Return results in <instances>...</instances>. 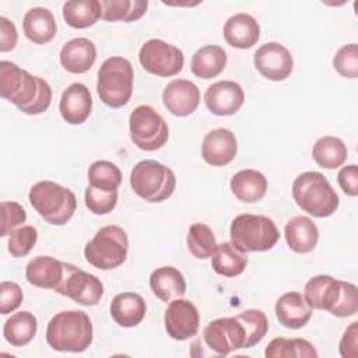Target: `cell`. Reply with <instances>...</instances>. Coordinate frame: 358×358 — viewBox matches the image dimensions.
<instances>
[{
	"mask_svg": "<svg viewBox=\"0 0 358 358\" xmlns=\"http://www.w3.org/2000/svg\"><path fill=\"white\" fill-rule=\"evenodd\" d=\"M138 60L145 71L159 77H172L182 71L185 56L179 48L162 39H150L141 46Z\"/></svg>",
	"mask_w": 358,
	"mask_h": 358,
	"instance_id": "cell-11",
	"label": "cell"
},
{
	"mask_svg": "<svg viewBox=\"0 0 358 358\" xmlns=\"http://www.w3.org/2000/svg\"><path fill=\"white\" fill-rule=\"evenodd\" d=\"M231 242L242 252H266L275 246L280 232L274 221L266 215L239 214L229 228Z\"/></svg>",
	"mask_w": 358,
	"mask_h": 358,
	"instance_id": "cell-6",
	"label": "cell"
},
{
	"mask_svg": "<svg viewBox=\"0 0 358 358\" xmlns=\"http://www.w3.org/2000/svg\"><path fill=\"white\" fill-rule=\"evenodd\" d=\"M229 186L238 200L256 203L262 200L267 192V179L256 169H242L232 176Z\"/></svg>",
	"mask_w": 358,
	"mask_h": 358,
	"instance_id": "cell-28",
	"label": "cell"
},
{
	"mask_svg": "<svg viewBox=\"0 0 358 358\" xmlns=\"http://www.w3.org/2000/svg\"><path fill=\"white\" fill-rule=\"evenodd\" d=\"M129 127L131 141L143 151L159 150L169 137L166 122L150 105H140L131 110Z\"/></svg>",
	"mask_w": 358,
	"mask_h": 358,
	"instance_id": "cell-10",
	"label": "cell"
},
{
	"mask_svg": "<svg viewBox=\"0 0 358 358\" xmlns=\"http://www.w3.org/2000/svg\"><path fill=\"white\" fill-rule=\"evenodd\" d=\"M150 288L158 299L168 303L186 294V280L178 268L162 266L151 273Z\"/></svg>",
	"mask_w": 358,
	"mask_h": 358,
	"instance_id": "cell-25",
	"label": "cell"
},
{
	"mask_svg": "<svg viewBox=\"0 0 358 358\" xmlns=\"http://www.w3.org/2000/svg\"><path fill=\"white\" fill-rule=\"evenodd\" d=\"M245 330V348H250L260 343L268 330V320L264 312L259 309H248L236 315Z\"/></svg>",
	"mask_w": 358,
	"mask_h": 358,
	"instance_id": "cell-38",
	"label": "cell"
},
{
	"mask_svg": "<svg viewBox=\"0 0 358 358\" xmlns=\"http://www.w3.org/2000/svg\"><path fill=\"white\" fill-rule=\"evenodd\" d=\"M133 67L127 59L122 56L106 59L98 70V96L110 108L124 106L133 94Z\"/></svg>",
	"mask_w": 358,
	"mask_h": 358,
	"instance_id": "cell-7",
	"label": "cell"
},
{
	"mask_svg": "<svg viewBox=\"0 0 358 358\" xmlns=\"http://www.w3.org/2000/svg\"><path fill=\"white\" fill-rule=\"evenodd\" d=\"M165 330L173 340L183 341L197 334L200 316L196 305L189 299L178 298L169 302L164 316Z\"/></svg>",
	"mask_w": 358,
	"mask_h": 358,
	"instance_id": "cell-14",
	"label": "cell"
},
{
	"mask_svg": "<svg viewBox=\"0 0 358 358\" xmlns=\"http://www.w3.org/2000/svg\"><path fill=\"white\" fill-rule=\"evenodd\" d=\"M36 330V317L28 310H21L6 320L3 326V336L13 347H24L32 341Z\"/></svg>",
	"mask_w": 358,
	"mask_h": 358,
	"instance_id": "cell-31",
	"label": "cell"
},
{
	"mask_svg": "<svg viewBox=\"0 0 358 358\" xmlns=\"http://www.w3.org/2000/svg\"><path fill=\"white\" fill-rule=\"evenodd\" d=\"M49 347L62 352H83L94 337L90 316L83 310H63L56 313L46 327Z\"/></svg>",
	"mask_w": 358,
	"mask_h": 358,
	"instance_id": "cell-3",
	"label": "cell"
},
{
	"mask_svg": "<svg viewBox=\"0 0 358 358\" xmlns=\"http://www.w3.org/2000/svg\"><path fill=\"white\" fill-rule=\"evenodd\" d=\"M38 241V231L31 225H21L10 234L8 252L13 257L27 256Z\"/></svg>",
	"mask_w": 358,
	"mask_h": 358,
	"instance_id": "cell-40",
	"label": "cell"
},
{
	"mask_svg": "<svg viewBox=\"0 0 358 358\" xmlns=\"http://www.w3.org/2000/svg\"><path fill=\"white\" fill-rule=\"evenodd\" d=\"M27 221V213L21 204L15 201L1 203V236H10V234L21 227Z\"/></svg>",
	"mask_w": 358,
	"mask_h": 358,
	"instance_id": "cell-42",
	"label": "cell"
},
{
	"mask_svg": "<svg viewBox=\"0 0 358 358\" xmlns=\"http://www.w3.org/2000/svg\"><path fill=\"white\" fill-rule=\"evenodd\" d=\"M56 292L73 299L78 305L94 306L103 295V284L96 275L67 263L64 277Z\"/></svg>",
	"mask_w": 358,
	"mask_h": 358,
	"instance_id": "cell-12",
	"label": "cell"
},
{
	"mask_svg": "<svg viewBox=\"0 0 358 358\" xmlns=\"http://www.w3.org/2000/svg\"><path fill=\"white\" fill-rule=\"evenodd\" d=\"M340 355L343 358H357L358 357V322H352L344 331L340 344Z\"/></svg>",
	"mask_w": 358,
	"mask_h": 358,
	"instance_id": "cell-44",
	"label": "cell"
},
{
	"mask_svg": "<svg viewBox=\"0 0 358 358\" xmlns=\"http://www.w3.org/2000/svg\"><path fill=\"white\" fill-rule=\"evenodd\" d=\"M130 186L145 201L159 203L173 194L176 178L173 171L166 165L154 159H144L131 169Z\"/></svg>",
	"mask_w": 358,
	"mask_h": 358,
	"instance_id": "cell-8",
	"label": "cell"
},
{
	"mask_svg": "<svg viewBox=\"0 0 358 358\" xmlns=\"http://www.w3.org/2000/svg\"><path fill=\"white\" fill-rule=\"evenodd\" d=\"M274 310L280 324L288 329H301L312 317V308L303 295L295 291L281 295L275 302Z\"/></svg>",
	"mask_w": 358,
	"mask_h": 358,
	"instance_id": "cell-22",
	"label": "cell"
},
{
	"mask_svg": "<svg viewBox=\"0 0 358 358\" xmlns=\"http://www.w3.org/2000/svg\"><path fill=\"white\" fill-rule=\"evenodd\" d=\"M285 241L295 253L312 252L319 241V229L316 224L305 215H298L289 220L284 228Z\"/></svg>",
	"mask_w": 358,
	"mask_h": 358,
	"instance_id": "cell-26",
	"label": "cell"
},
{
	"mask_svg": "<svg viewBox=\"0 0 358 358\" xmlns=\"http://www.w3.org/2000/svg\"><path fill=\"white\" fill-rule=\"evenodd\" d=\"M85 206L96 215H105L110 213L117 204V190H103L88 185L85 189Z\"/></svg>",
	"mask_w": 358,
	"mask_h": 358,
	"instance_id": "cell-39",
	"label": "cell"
},
{
	"mask_svg": "<svg viewBox=\"0 0 358 358\" xmlns=\"http://www.w3.org/2000/svg\"><path fill=\"white\" fill-rule=\"evenodd\" d=\"M238 151L235 134L224 127L208 131L201 144V157L211 166H225L234 161Z\"/></svg>",
	"mask_w": 358,
	"mask_h": 358,
	"instance_id": "cell-18",
	"label": "cell"
},
{
	"mask_svg": "<svg viewBox=\"0 0 358 358\" xmlns=\"http://www.w3.org/2000/svg\"><path fill=\"white\" fill-rule=\"evenodd\" d=\"M88 182L98 189L117 190L122 183V172L113 162L99 159L88 168Z\"/></svg>",
	"mask_w": 358,
	"mask_h": 358,
	"instance_id": "cell-37",
	"label": "cell"
},
{
	"mask_svg": "<svg viewBox=\"0 0 358 358\" xmlns=\"http://www.w3.org/2000/svg\"><path fill=\"white\" fill-rule=\"evenodd\" d=\"M248 256L232 242H222L211 256L213 270L224 277H236L245 271Z\"/></svg>",
	"mask_w": 358,
	"mask_h": 358,
	"instance_id": "cell-30",
	"label": "cell"
},
{
	"mask_svg": "<svg viewBox=\"0 0 358 358\" xmlns=\"http://www.w3.org/2000/svg\"><path fill=\"white\" fill-rule=\"evenodd\" d=\"M22 291L17 282L3 281L0 284V313L8 315L14 312L22 302Z\"/></svg>",
	"mask_w": 358,
	"mask_h": 358,
	"instance_id": "cell-43",
	"label": "cell"
},
{
	"mask_svg": "<svg viewBox=\"0 0 358 358\" xmlns=\"http://www.w3.org/2000/svg\"><path fill=\"white\" fill-rule=\"evenodd\" d=\"M303 298L312 309L327 310L337 317H348L358 310L357 287L326 274L315 275L306 282Z\"/></svg>",
	"mask_w": 358,
	"mask_h": 358,
	"instance_id": "cell-2",
	"label": "cell"
},
{
	"mask_svg": "<svg viewBox=\"0 0 358 358\" xmlns=\"http://www.w3.org/2000/svg\"><path fill=\"white\" fill-rule=\"evenodd\" d=\"M32 208L49 224L64 225L76 213V194L52 180H41L35 183L28 194Z\"/></svg>",
	"mask_w": 358,
	"mask_h": 358,
	"instance_id": "cell-5",
	"label": "cell"
},
{
	"mask_svg": "<svg viewBox=\"0 0 358 358\" xmlns=\"http://www.w3.org/2000/svg\"><path fill=\"white\" fill-rule=\"evenodd\" d=\"M333 66L336 71L345 78L358 77V46L357 43H348L341 46L334 57Z\"/></svg>",
	"mask_w": 358,
	"mask_h": 358,
	"instance_id": "cell-41",
	"label": "cell"
},
{
	"mask_svg": "<svg viewBox=\"0 0 358 358\" xmlns=\"http://www.w3.org/2000/svg\"><path fill=\"white\" fill-rule=\"evenodd\" d=\"M92 110V98L87 85L81 83L70 84L62 94L59 112L69 124L84 123Z\"/></svg>",
	"mask_w": 358,
	"mask_h": 358,
	"instance_id": "cell-19",
	"label": "cell"
},
{
	"mask_svg": "<svg viewBox=\"0 0 358 358\" xmlns=\"http://www.w3.org/2000/svg\"><path fill=\"white\" fill-rule=\"evenodd\" d=\"M337 182L345 194L355 197L358 194V166L347 165L341 168L337 175Z\"/></svg>",
	"mask_w": 358,
	"mask_h": 358,
	"instance_id": "cell-45",
	"label": "cell"
},
{
	"mask_svg": "<svg viewBox=\"0 0 358 358\" xmlns=\"http://www.w3.org/2000/svg\"><path fill=\"white\" fill-rule=\"evenodd\" d=\"M0 95L27 115H41L52 102L48 81L7 60L0 62Z\"/></svg>",
	"mask_w": 358,
	"mask_h": 358,
	"instance_id": "cell-1",
	"label": "cell"
},
{
	"mask_svg": "<svg viewBox=\"0 0 358 358\" xmlns=\"http://www.w3.org/2000/svg\"><path fill=\"white\" fill-rule=\"evenodd\" d=\"M255 66L257 71L271 80L282 81L292 73L294 62L291 52L278 42H267L255 52Z\"/></svg>",
	"mask_w": 358,
	"mask_h": 358,
	"instance_id": "cell-15",
	"label": "cell"
},
{
	"mask_svg": "<svg viewBox=\"0 0 358 358\" xmlns=\"http://www.w3.org/2000/svg\"><path fill=\"white\" fill-rule=\"evenodd\" d=\"M127 253L129 238L119 225L102 227L84 248L85 260L99 270H112L122 266Z\"/></svg>",
	"mask_w": 358,
	"mask_h": 358,
	"instance_id": "cell-9",
	"label": "cell"
},
{
	"mask_svg": "<svg viewBox=\"0 0 358 358\" xmlns=\"http://www.w3.org/2000/svg\"><path fill=\"white\" fill-rule=\"evenodd\" d=\"M18 41L17 28L13 21L0 17V52H10L15 48Z\"/></svg>",
	"mask_w": 358,
	"mask_h": 358,
	"instance_id": "cell-46",
	"label": "cell"
},
{
	"mask_svg": "<svg viewBox=\"0 0 358 358\" xmlns=\"http://www.w3.org/2000/svg\"><path fill=\"white\" fill-rule=\"evenodd\" d=\"M66 266L67 263L55 257L36 256L27 264L25 278L34 287L56 291L64 277Z\"/></svg>",
	"mask_w": 358,
	"mask_h": 358,
	"instance_id": "cell-20",
	"label": "cell"
},
{
	"mask_svg": "<svg viewBox=\"0 0 358 358\" xmlns=\"http://www.w3.org/2000/svg\"><path fill=\"white\" fill-rule=\"evenodd\" d=\"M112 319L122 327H136L145 316L147 305L144 298L137 292L117 294L109 306Z\"/></svg>",
	"mask_w": 358,
	"mask_h": 358,
	"instance_id": "cell-24",
	"label": "cell"
},
{
	"mask_svg": "<svg viewBox=\"0 0 358 358\" xmlns=\"http://www.w3.org/2000/svg\"><path fill=\"white\" fill-rule=\"evenodd\" d=\"M162 102L172 115L185 117L197 109L200 103V91L194 83L176 78L164 88Z\"/></svg>",
	"mask_w": 358,
	"mask_h": 358,
	"instance_id": "cell-17",
	"label": "cell"
},
{
	"mask_svg": "<svg viewBox=\"0 0 358 358\" xmlns=\"http://www.w3.org/2000/svg\"><path fill=\"white\" fill-rule=\"evenodd\" d=\"M292 197L305 213L324 218L336 213L340 204L338 194L320 172L308 171L298 175L292 183Z\"/></svg>",
	"mask_w": 358,
	"mask_h": 358,
	"instance_id": "cell-4",
	"label": "cell"
},
{
	"mask_svg": "<svg viewBox=\"0 0 358 358\" xmlns=\"http://www.w3.org/2000/svg\"><path fill=\"white\" fill-rule=\"evenodd\" d=\"M204 102L211 113L217 116H229L236 113L243 105L245 92L238 83L221 80L207 88Z\"/></svg>",
	"mask_w": 358,
	"mask_h": 358,
	"instance_id": "cell-16",
	"label": "cell"
},
{
	"mask_svg": "<svg viewBox=\"0 0 358 358\" xmlns=\"http://www.w3.org/2000/svg\"><path fill=\"white\" fill-rule=\"evenodd\" d=\"M187 249L197 259H208L215 252L218 243L213 229L204 222H194L187 232Z\"/></svg>",
	"mask_w": 358,
	"mask_h": 358,
	"instance_id": "cell-36",
	"label": "cell"
},
{
	"mask_svg": "<svg viewBox=\"0 0 358 358\" xmlns=\"http://www.w3.org/2000/svg\"><path fill=\"white\" fill-rule=\"evenodd\" d=\"M22 29L31 42L36 45H45L55 38L57 25L50 10L45 7H34L25 13L22 20Z\"/></svg>",
	"mask_w": 358,
	"mask_h": 358,
	"instance_id": "cell-27",
	"label": "cell"
},
{
	"mask_svg": "<svg viewBox=\"0 0 358 358\" xmlns=\"http://www.w3.org/2000/svg\"><path fill=\"white\" fill-rule=\"evenodd\" d=\"M312 157L319 166L326 169H336L345 162L348 151L343 140L338 137L324 136L313 144Z\"/></svg>",
	"mask_w": 358,
	"mask_h": 358,
	"instance_id": "cell-33",
	"label": "cell"
},
{
	"mask_svg": "<svg viewBox=\"0 0 358 358\" xmlns=\"http://www.w3.org/2000/svg\"><path fill=\"white\" fill-rule=\"evenodd\" d=\"M224 38L232 48L249 49L260 38L259 22L246 13H238L229 17L224 25Z\"/></svg>",
	"mask_w": 358,
	"mask_h": 358,
	"instance_id": "cell-23",
	"label": "cell"
},
{
	"mask_svg": "<svg viewBox=\"0 0 358 358\" xmlns=\"http://www.w3.org/2000/svg\"><path fill=\"white\" fill-rule=\"evenodd\" d=\"M227 64V52L218 45H206L192 57L190 70L199 78H214L222 73Z\"/></svg>",
	"mask_w": 358,
	"mask_h": 358,
	"instance_id": "cell-29",
	"label": "cell"
},
{
	"mask_svg": "<svg viewBox=\"0 0 358 358\" xmlns=\"http://www.w3.org/2000/svg\"><path fill=\"white\" fill-rule=\"evenodd\" d=\"M203 338L210 350L218 355H228L235 350L245 348V330L234 317H218L203 330Z\"/></svg>",
	"mask_w": 358,
	"mask_h": 358,
	"instance_id": "cell-13",
	"label": "cell"
},
{
	"mask_svg": "<svg viewBox=\"0 0 358 358\" xmlns=\"http://www.w3.org/2000/svg\"><path fill=\"white\" fill-rule=\"evenodd\" d=\"M101 20L131 22L141 18L148 7L147 0H101Z\"/></svg>",
	"mask_w": 358,
	"mask_h": 358,
	"instance_id": "cell-34",
	"label": "cell"
},
{
	"mask_svg": "<svg viewBox=\"0 0 358 358\" xmlns=\"http://www.w3.org/2000/svg\"><path fill=\"white\" fill-rule=\"evenodd\" d=\"M60 64L73 74L87 73L96 60V48L87 38H74L66 42L60 50Z\"/></svg>",
	"mask_w": 358,
	"mask_h": 358,
	"instance_id": "cell-21",
	"label": "cell"
},
{
	"mask_svg": "<svg viewBox=\"0 0 358 358\" xmlns=\"http://www.w3.org/2000/svg\"><path fill=\"white\" fill-rule=\"evenodd\" d=\"M63 18L71 28L85 29L101 18L98 0H71L63 4Z\"/></svg>",
	"mask_w": 358,
	"mask_h": 358,
	"instance_id": "cell-32",
	"label": "cell"
},
{
	"mask_svg": "<svg viewBox=\"0 0 358 358\" xmlns=\"http://www.w3.org/2000/svg\"><path fill=\"white\" fill-rule=\"evenodd\" d=\"M264 355L267 358H289V357L316 358L319 354L315 345L305 338L275 337L267 344Z\"/></svg>",
	"mask_w": 358,
	"mask_h": 358,
	"instance_id": "cell-35",
	"label": "cell"
}]
</instances>
